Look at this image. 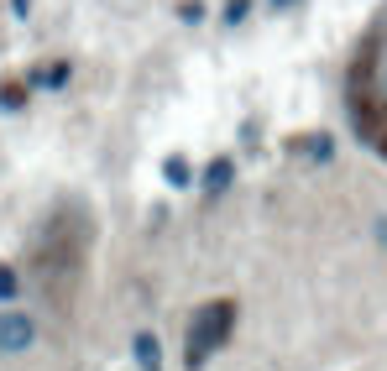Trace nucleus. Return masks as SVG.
<instances>
[{"label": "nucleus", "mask_w": 387, "mask_h": 371, "mask_svg": "<svg viewBox=\"0 0 387 371\" xmlns=\"http://www.w3.org/2000/svg\"><path fill=\"white\" fill-rule=\"evenodd\" d=\"M231 319H236V303H204V309L194 314L189 324V351H183V361H189V371H199L209 361V351L225 346V335H231Z\"/></svg>", "instance_id": "f257e3e1"}, {"label": "nucleus", "mask_w": 387, "mask_h": 371, "mask_svg": "<svg viewBox=\"0 0 387 371\" xmlns=\"http://www.w3.org/2000/svg\"><path fill=\"white\" fill-rule=\"evenodd\" d=\"M377 105V115H387V37H377L366 52V63L356 69V105Z\"/></svg>", "instance_id": "f03ea898"}, {"label": "nucleus", "mask_w": 387, "mask_h": 371, "mask_svg": "<svg viewBox=\"0 0 387 371\" xmlns=\"http://www.w3.org/2000/svg\"><path fill=\"white\" fill-rule=\"evenodd\" d=\"M32 335H37V329H32L26 314H6V319H0V346H6V351H26Z\"/></svg>", "instance_id": "7ed1b4c3"}, {"label": "nucleus", "mask_w": 387, "mask_h": 371, "mask_svg": "<svg viewBox=\"0 0 387 371\" xmlns=\"http://www.w3.org/2000/svg\"><path fill=\"white\" fill-rule=\"evenodd\" d=\"M131 355H137V366L141 371H163V351H157V335H131Z\"/></svg>", "instance_id": "20e7f679"}, {"label": "nucleus", "mask_w": 387, "mask_h": 371, "mask_svg": "<svg viewBox=\"0 0 387 371\" xmlns=\"http://www.w3.org/2000/svg\"><path fill=\"white\" fill-rule=\"evenodd\" d=\"M231 157H220V163H209V173H204V189L209 194H220V189H231Z\"/></svg>", "instance_id": "39448f33"}, {"label": "nucleus", "mask_w": 387, "mask_h": 371, "mask_svg": "<svg viewBox=\"0 0 387 371\" xmlns=\"http://www.w3.org/2000/svg\"><path fill=\"white\" fill-rule=\"evenodd\" d=\"M63 78H69V63H52V69H42L37 73V84H47V89H58Z\"/></svg>", "instance_id": "423d86ee"}, {"label": "nucleus", "mask_w": 387, "mask_h": 371, "mask_svg": "<svg viewBox=\"0 0 387 371\" xmlns=\"http://www.w3.org/2000/svg\"><path fill=\"white\" fill-rule=\"evenodd\" d=\"M168 183H173V189L189 183V163H183V157H173V163H168Z\"/></svg>", "instance_id": "0eeeda50"}, {"label": "nucleus", "mask_w": 387, "mask_h": 371, "mask_svg": "<svg viewBox=\"0 0 387 371\" xmlns=\"http://www.w3.org/2000/svg\"><path fill=\"white\" fill-rule=\"evenodd\" d=\"M11 298H16V272L0 267V303H11Z\"/></svg>", "instance_id": "6e6552de"}, {"label": "nucleus", "mask_w": 387, "mask_h": 371, "mask_svg": "<svg viewBox=\"0 0 387 371\" xmlns=\"http://www.w3.org/2000/svg\"><path fill=\"white\" fill-rule=\"evenodd\" d=\"M272 6H293V0H272Z\"/></svg>", "instance_id": "1a4fd4ad"}]
</instances>
